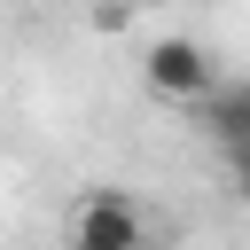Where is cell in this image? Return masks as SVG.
Instances as JSON below:
<instances>
[{"instance_id":"1","label":"cell","mask_w":250,"mask_h":250,"mask_svg":"<svg viewBox=\"0 0 250 250\" xmlns=\"http://www.w3.org/2000/svg\"><path fill=\"white\" fill-rule=\"evenodd\" d=\"M141 78H148V94H156V102L195 109V102L219 86V62H211V47H203V39L164 31V39H148V47H141Z\"/></svg>"},{"instance_id":"2","label":"cell","mask_w":250,"mask_h":250,"mask_svg":"<svg viewBox=\"0 0 250 250\" xmlns=\"http://www.w3.org/2000/svg\"><path fill=\"white\" fill-rule=\"evenodd\" d=\"M70 250H148V219L133 195H86L78 219H70Z\"/></svg>"},{"instance_id":"3","label":"cell","mask_w":250,"mask_h":250,"mask_svg":"<svg viewBox=\"0 0 250 250\" xmlns=\"http://www.w3.org/2000/svg\"><path fill=\"white\" fill-rule=\"evenodd\" d=\"M188 117H195L219 148H250V78H219Z\"/></svg>"},{"instance_id":"4","label":"cell","mask_w":250,"mask_h":250,"mask_svg":"<svg viewBox=\"0 0 250 250\" xmlns=\"http://www.w3.org/2000/svg\"><path fill=\"white\" fill-rule=\"evenodd\" d=\"M227 156V180H234V203H250V148H219Z\"/></svg>"}]
</instances>
